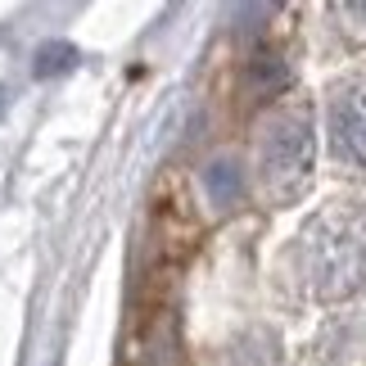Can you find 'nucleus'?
I'll use <instances>...</instances> for the list:
<instances>
[{
	"label": "nucleus",
	"instance_id": "nucleus-1",
	"mask_svg": "<svg viewBox=\"0 0 366 366\" xmlns=\"http://www.w3.org/2000/svg\"><path fill=\"white\" fill-rule=\"evenodd\" d=\"M303 285L317 299H353L366 290V199H340L317 213L299 244Z\"/></svg>",
	"mask_w": 366,
	"mask_h": 366
},
{
	"label": "nucleus",
	"instance_id": "nucleus-2",
	"mask_svg": "<svg viewBox=\"0 0 366 366\" xmlns=\"http://www.w3.org/2000/svg\"><path fill=\"white\" fill-rule=\"evenodd\" d=\"M262 181L276 199H299L312 181V118L280 109L262 122Z\"/></svg>",
	"mask_w": 366,
	"mask_h": 366
},
{
	"label": "nucleus",
	"instance_id": "nucleus-3",
	"mask_svg": "<svg viewBox=\"0 0 366 366\" xmlns=\"http://www.w3.org/2000/svg\"><path fill=\"white\" fill-rule=\"evenodd\" d=\"M330 136L335 154L366 167V81H348L330 100Z\"/></svg>",
	"mask_w": 366,
	"mask_h": 366
},
{
	"label": "nucleus",
	"instance_id": "nucleus-4",
	"mask_svg": "<svg viewBox=\"0 0 366 366\" xmlns=\"http://www.w3.org/2000/svg\"><path fill=\"white\" fill-rule=\"evenodd\" d=\"M204 190L213 194V204H235L244 194V177H240V163H231V159H217L213 167L204 172Z\"/></svg>",
	"mask_w": 366,
	"mask_h": 366
},
{
	"label": "nucleus",
	"instance_id": "nucleus-5",
	"mask_svg": "<svg viewBox=\"0 0 366 366\" xmlns=\"http://www.w3.org/2000/svg\"><path fill=\"white\" fill-rule=\"evenodd\" d=\"M73 46H46L36 54V77H54V73H68L73 68Z\"/></svg>",
	"mask_w": 366,
	"mask_h": 366
}]
</instances>
